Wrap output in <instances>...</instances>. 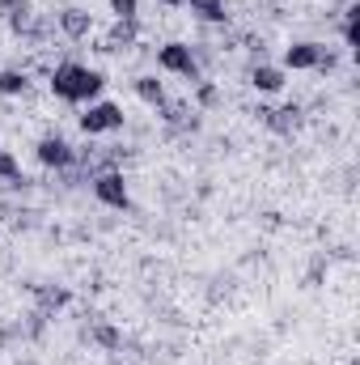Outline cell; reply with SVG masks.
Instances as JSON below:
<instances>
[{
    "label": "cell",
    "mask_w": 360,
    "mask_h": 365,
    "mask_svg": "<svg viewBox=\"0 0 360 365\" xmlns=\"http://www.w3.org/2000/svg\"><path fill=\"white\" fill-rule=\"evenodd\" d=\"M106 86V77L90 68V64H77V60H64L51 68V93L60 102H93Z\"/></svg>",
    "instance_id": "1"
},
{
    "label": "cell",
    "mask_w": 360,
    "mask_h": 365,
    "mask_svg": "<svg viewBox=\"0 0 360 365\" xmlns=\"http://www.w3.org/2000/svg\"><path fill=\"white\" fill-rule=\"evenodd\" d=\"M157 64H162L166 73L182 77V81H199V60H195V47H186V43H166V47H157Z\"/></svg>",
    "instance_id": "2"
},
{
    "label": "cell",
    "mask_w": 360,
    "mask_h": 365,
    "mask_svg": "<svg viewBox=\"0 0 360 365\" xmlns=\"http://www.w3.org/2000/svg\"><path fill=\"white\" fill-rule=\"evenodd\" d=\"M127 123L119 102H90V110L81 115V132L85 136H102V132H119Z\"/></svg>",
    "instance_id": "3"
},
{
    "label": "cell",
    "mask_w": 360,
    "mask_h": 365,
    "mask_svg": "<svg viewBox=\"0 0 360 365\" xmlns=\"http://www.w3.org/2000/svg\"><path fill=\"white\" fill-rule=\"evenodd\" d=\"M34 153H38V162H43L47 170H68V166H77V149H73L60 132L43 136V140L34 145Z\"/></svg>",
    "instance_id": "4"
},
{
    "label": "cell",
    "mask_w": 360,
    "mask_h": 365,
    "mask_svg": "<svg viewBox=\"0 0 360 365\" xmlns=\"http://www.w3.org/2000/svg\"><path fill=\"white\" fill-rule=\"evenodd\" d=\"M93 195H97L106 208H127V204H132L123 170H97V175H93Z\"/></svg>",
    "instance_id": "5"
},
{
    "label": "cell",
    "mask_w": 360,
    "mask_h": 365,
    "mask_svg": "<svg viewBox=\"0 0 360 365\" xmlns=\"http://www.w3.org/2000/svg\"><path fill=\"white\" fill-rule=\"evenodd\" d=\"M318 60H322V43L301 38V43H288L284 47V68H292V73H314Z\"/></svg>",
    "instance_id": "6"
},
{
    "label": "cell",
    "mask_w": 360,
    "mask_h": 365,
    "mask_svg": "<svg viewBox=\"0 0 360 365\" xmlns=\"http://www.w3.org/2000/svg\"><path fill=\"white\" fill-rule=\"evenodd\" d=\"M259 115H263V123H268L271 132H280V136H292V132L301 128V115H305V110H301L297 102H288V106H275V110H259Z\"/></svg>",
    "instance_id": "7"
},
{
    "label": "cell",
    "mask_w": 360,
    "mask_h": 365,
    "mask_svg": "<svg viewBox=\"0 0 360 365\" xmlns=\"http://www.w3.org/2000/svg\"><path fill=\"white\" fill-rule=\"evenodd\" d=\"M55 26H60L68 38H90L93 17H90V9H64V13L55 17Z\"/></svg>",
    "instance_id": "8"
},
{
    "label": "cell",
    "mask_w": 360,
    "mask_h": 365,
    "mask_svg": "<svg viewBox=\"0 0 360 365\" xmlns=\"http://www.w3.org/2000/svg\"><path fill=\"white\" fill-rule=\"evenodd\" d=\"M250 86L259 93H280L284 90V68H275V64H255V68H250Z\"/></svg>",
    "instance_id": "9"
},
{
    "label": "cell",
    "mask_w": 360,
    "mask_h": 365,
    "mask_svg": "<svg viewBox=\"0 0 360 365\" xmlns=\"http://www.w3.org/2000/svg\"><path fill=\"white\" fill-rule=\"evenodd\" d=\"M186 9H191L199 21H212V26H225V21H229V4H225V0H186Z\"/></svg>",
    "instance_id": "10"
},
{
    "label": "cell",
    "mask_w": 360,
    "mask_h": 365,
    "mask_svg": "<svg viewBox=\"0 0 360 365\" xmlns=\"http://www.w3.org/2000/svg\"><path fill=\"white\" fill-rule=\"evenodd\" d=\"M136 38H140V26H136V21H115L110 34H106V47H102V51H123V47H132Z\"/></svg>",
    "instance_id": "11"
},
{
    "label": "cell",
    "mask_w": 360,
    "mask_h": 365,
    "mask_svg": "<svg viewBox=\"0 0 360 365\" xmlns=\"http://www.w3.org/2000/svg\"><path fill=\"white\" fill-rule=\"evenodd\" d=\"M0 93H4V98H21V93H30V77H26L21 68H0Z\"/></svg>",
    "instance_id": "12"
},
{
    "label": "cell",
    "mask_w": 360,
    "mask_h": 365,
    "mask_svg": "<svg viewBox=\"0 0 360 365\" xmlns=\"http://www.w3.org/2000/svg\"><path fill=\"white\" fill-rule=\"evenodd\" d=\"M90 340L97 344V349H106V353H115V349H123V331H119L115 323H93Z\"/></svg>",
    "instance_id": "13"
},
{
    "label": "cell",
    "mask_w": 360,
    "mask_h": 365,
    "mask_svg": "<svg viewBox=\"0 0 360 365\" xmlns=\"http://www.w3.org/2000/svg\"><path fill=\"white\" fill-rule=\"evenodd\" d=\"M34 297H38V314H51L60 306H68V289H47V284H34Z\"/></svg>",
    "instance_id": "14"
},
{
    "label": "cell",
    "mask_w": 360,
    "mask_h": 365,
    "mask_svg": "<svg viewBox=\"0 0 360 365\" xmlns=\"http://www.w3.org/2000/svg\"><path fill=\"white\" fill-rule=\"evenodd\" d=\"M136 98L149 102V106H162L166 102V86L157 77H136Z\"/></svg>",
    "instance_id": "15"
},
{
    "label": "cell",
    "mask_w": 360,
    "mask_h": 365,
    "mask_svg": "<svg viewBox=\"0 0 360 365\" xmlns=\"http://www.w3.org/2000/svg\"><path fill=\"white\" fill-rule=\"evenodd\" d=\"M356 17H360V9H356V4H348V9H344V21H339L344 47H356Z\"/></svg>",
    "instance_id": "16"
},
{
    "label": "cell",
    "mask_w": 360,
    "mask_h": 365,
    "mask_svg": "<svg viewBox=\"0 0 360 365\" xmlns=\"http://www.w3.org/2000/svg\"><path fill=\"white\" fill-rule=\"evenodd\" d=\"M0 179L4 182H26L21 179V162H17L9 149H0Z\"/></svg>",
    "instance_id": "17"
},
{
    "label": "cell",
    "mask_w": 360,
    "mask_h": 365,
    "mask_svg": "<svg viewBox=\"0 0 360 365\" xmlns=\"http://www.w3.org/2000/svg\"><path fill=\"white\" fill-rule=\"evenodd\" d=\"M106 4H110L115 21H136L140 17V0H106Z\"/></svg>",
    "instance_id": "18"
},
{
    "label": "cell",
    "mask_w": 360,
    "mask_h": 365,
    "mask_svg": "<svg viewBox=\"0 0 360 365\" xmlns=\"http://www.w3.org/2000/svg\"><path fill=\"white\" fill-rule=\"evenodd\" d=\"M195 102H199V106H216V102H221V90H216L212 81H199V90H195Z\"/></svg>",
    "instance_id": "19"
},
{
    "label": "cell",
    "mask_w": 360,
    "mask_h": 365,
    "mask_svg": "<svg viewBox=\"0 0 360 365\" xmlns=\"http://www.w3.org/2000/svg\"><path fill=\"white\" fill-rule=\"evenodd\" d=\"M30 9V0H0V13L4 17H13V13H26Z\"/></svg>",
    "instance_id": "20"
},
{
    "label": "cell",
    "mask_w": 360,
    "mask_h": 365,
    "mask_svg": "<svg viewBox=\"0 0 360 365\" xmlns=\"http://www.w3.org/2000/svg\"><path fill=\"white\" fill-rule=\"evenodd\" d=\"M157 4H166V9H182L186 0H157Z\"/></svg>",
    "instance_id": "21"
}]
</instances>
